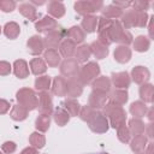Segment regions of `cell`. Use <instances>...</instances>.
<instances>
[{
    "label": "cell",
    "instance_id": "17",
    "mask_svg": "<svg viewBox=\"0 0 154 154\" xmlns=\"http://www.w3.org/2000/svg\"><path fill=\"white\" fill-rule=\"evenodd\" d=\"M82 25L85 28V30L88 32H91L95 30V26H96V18L95 17H85L82 22Z\"/></svg>",
    "mask_w": 154,
    "mask_h": 154
},
{
    "label": "cell",
    "instance_id": "8",
    "mask_svg": "<svg viewBox=\"0 0 154 154\" xmlns=\"http://www.w3.org/2000/svg\"><path fill=\"white\" fill-rule=\"evenodd\" d=\"M14 73L19 78L26 77V75H28V67H26V63L24 60H17L14 63Z\"/></svg>",
    "mask_w": 154,
    "mask_h": 154
},
{
    "label": "cell",
    "instance_id": "9",
    "mask_svg": "<svg viewBox=\"0 0 154 154\" xmlns=\"http://www.w3.org/2000/svg\"><path fill=\"white\" fill-rule=\"evenodd\" d=\"M114 57L120 63H125L129 60L130 58V51L126 47H118L117 51L114 52Z\"/></svg>",
    "mask_w": 154,
    "mask_h": 154
},
{
    "label": "cell",
    "instance_id": "10",
    "mask_svg": "<svg viewBox=\"0 0 154 154\" xmlns=\"http://www.w3.org/2000/svg\"><path fill=\"white\" fill-rule=\"evenodd\" d=\"M5 34L10 38H14L19 34V26L16 23H7L5 26Z\"/></svg>",
    "mask_w": 154,
    "mask_h": 154
},
{
    "label": "cell",
    "instance_id": "18",
    "mask_svg": "<svg viewBox=\"0 0 154 154\" xmlns=\"http://www.w3.org/2000/svg\"><path fill=\"white\" fill-rule=\"evenodd\" d=\"M48 126H49V117L45 116V114L40 116L37 118V120H36V128L42 130V131H45V130H47Z\"/></svg>",
    "mask_w": 154,
    "mask_h": 154
},
{
    "label": "cell",
    "instance_id": "7",
    "mask_svg": "<svg viewBox=\"0 0 154 154\" xmlns=\"http://www.w3.org/2000/svg\"><path fill=\"white\" fill-rule=\"evenodd\" d=\"M113 82L117 87L119 88H126L129 85V76L126 72H122V73H117L113 75Z\"/></svg>",
    "mask_w": 154,
    "mask_h": 154
},
{
    "label": "cell",
    "instance_id": "24",
    "mask_svg": "<svg viewBox=\"0 0 154 154\" xmlns=\"http://www.w3.org/2000/svg\"><path fill=\"white\" fill-rule=\"evenodd\" d=\"M70 36H71L75 41H77V42H81V41L83 40V32H81L79 28H77V26L71 28V30H70Z\"/></svg>",
    "mask_w": 154,
    "mask_h": 154
},
{
    "label": "cell",
    "instance_id": "3",
    "mask_svg": "<svg viewBox=\"0 0 154 154\" xmlns=\"http://www.w3.org/2000/svg\"><path fill=\"white\" fill-rule=\"evenodd\" d=\"M99 66L94 63H90L88 66H84L83 71H82V77H84V81L85 82H89L91 81L97 73H99Z\"/></svg>",
    "mask_w": 154,
    "mask_h": 154
},
{
    "label": "cell",
    "instance_id": "6",
    "mask_svg": "<svg viewBox=\"0 0 154 154\" xmlns=\"http://www.w3.org/2000/svg\"><path fill=\"white\" fill-rule=\"evenodd\" d=\"M40 38L41 37L38 36H32L30 41L28 42V47L30 48V52L32 54H38L42 51V41Z\"/></svg>",
    "mask_w": 154,
    "mask_h": 154
},
{
    "label": "cell",
    "instance_id": "31",
    "mask_svg": "<svg viewBox=\"0 0 154 154\" xmlns=\"http://www.w3.org/2000/svg\"><path fill=\"white\" fill-rule=\"evenodd\" d=\"M10 72V65L7 63H0V75H7Z\"/></svg>",
    "mask_w": 154,
    "mask_h": 154
},
{
    "label": "cell",
    "instance_id": "1",
    "mask_svg": "<svg viewBox=\"0 0 154 154\" xmlns=\"http://www.w3.org/2000/svg\"><path fill=\"white\" fill-rule=\"evenodd\" d=\"M17 97H18V100L22 102L23 107H26V108H29V109L35 108V106H36V100H35V95H34V93H32L31 90L23 89V90L18 91Z\"/></svg>",
    "mask_w": 154,
    "mask_h": 154
},
{
    "label": "cell",
    "instance_id": "27",
    "mask_svg": "<svg viewBox=\"0 0 154 154\" xmlns=\"http://www.w3.org/2000/svg\"><path fill=\"white\" fill-rule=\"evenodd\" d=\"M88 48H89L88 46H82V47L78 49L77 55H78V59H79V60H85V58L89 57V49H88Z\"/></svg>",
    "mask_w": 154,
    "mask_h": 154
},
{
    "label": "cell",
    "instance_id": "34",
    "mask_svg": "<svg viewBox=\"0 0 154 154\" xmlns=\"http://www.w3.org/2000/svg\"><path fill=\"white\" fill-rule=\"evenodd\" d=\"M0 154H1V153H0Z\"/></svg>",
    "mask_w": 154,
    "mask_h": 154
},
{
    "label": "cell",
    "instance_id": "33",
    "mask_svg": "<svg viewBox=\"0 0 154 154\" xmlns=\"http://www.w3.org/2000/svg\"><path fill=\"white\" fill-rule=\"evenodd\" d=\"M20 154H37V153H36V150L32 149V148H26V149H24Z\"/></svg>",
    "mask_w": 154,
    "mask_h": 154
},
{
    "label": "cell",
    "instance_id": "12",
    "mask_svg": "<svg viewBox=\"0 0 154 154\" xmlns=\"http://www.w3.org/2000/svg\"><path fill=\"white\" fill-rule=\"evenodd\" d=\"M12 118L16 119V120H23L25 119L26 117V109L23 107V106H16L11 113Z\"/></svg>",
    "mask_w": 154,
    "mask_h": 154
},
{
    "label": "cell",
    "instance_id": "21",
    "mask_svg": "<svg viewBox=\"0 0 154 154\" xmlns=\"http://www.w3.org/2000/svg\"><path fill=\"white\" fill-rule=\"evenodd\" d=\"M49 24H55V22H54L52 18L46 17V18H43L40 23L36 24V29L40 30V31H47V30H48L47 28L49 26Z\"/></svg>",
    "mask_w": 154,
    "mask_h": 154
},
{
    "label": "cell",
    "instance_id": "14",
    "mask_svg": "<svg viewBox=\"0 0 154 154\" xmlns=\"http://www.w3.org/2000/svg\"><path fill=\"white\" fill-rule=\"evenodd\" d=\"M45 58L47 59V61L51 66H55L59 63V55L57 54V52L54 49H48L45 54Z\"/></svg>",
    "mask_w": 154,
    "mask_h": 154
},
{
    "label": "cell",
    "instance_id": "32",
    "mask_svg": "<svg viewBox=\"0 0 154 154\" xmlns=\"http://www.w3.org/2000/svg\"><path fill=\"white\" fill-rule=\"evenodd\" d=\"M8 109V103L5 100H0V113H5Z\"/></svg>",
    "mask_w": 154,
    "mask_h": 154
},
{
    "label": "cell",
    "instance_id": "23",
    "mask_svg": "<svg viewBox=\"0 0 154 154\" xmlns=\"http://www.w3.org/2000/svg\"><path fill=\"white\" fill-rule=\"evenodd\" d=\"M152 95H153V87L150 84L143 85L141 88V96H142V99H144L147 101H152Z\"/></svg>",
    "mask_w": 154,
    "mask_h": 154
},
{
    "label": "cell",
    "instance_id": "22",
    "mask_svg": "<svg viewBox=\"0 0 154 154\" xmlns=\"http://www.w3.org/2000/svg\"><path fill=\"white\" fill-rule=\"evenodd\" d=\"M35 85H36V89L38 90H45V89H48L49 87V78L43 76V77H38L35 82Z\"/></svg>",
    "mask_w": 154,
    "mask_h": 154
},
{
    "label": "cell",
    "instance_id": "29",
    "mask_svg": "<svg viewBox=\"0 0 154 154\" xmlns=\"http://www.w3.org/2000/svg\"><path fill=\"white\" fill-rule=\"evenodd\" d=\"M94 85H95V88H97V89H102V90H107L108 87H109L108 81H107L106 78H101V79L96 81Z\"/></svg>",
    "mask_w": 154,
    "mask_h": 154
},
{
    "label": "cell",
    "instance_id": "26",
    "mask_svg": "<svg viewBox=\"0 0 154 154\" xmlns=\"http://www.w3.org/2000/svg\"><path fill=\"white\" fill-rule=\"evenodd\" d=\"M95 47H97V51H94V53H95V55H97L100 59H102L105 55H107V53H108V51H107V48L106 47H103V46H101L100 43H93Z\"/></svg>",
    "mask_w": 154,
    "mask_h": 154
},
{
    "label": "cell",
    "instance_id": "2",
    "mask_svg": "<svg viewBox=\"0 0 154 154\" xmlns=\"http://www.w3.org/2000/svg\"><path fill=\"white\" fill-rule=\"evenodd\" d=\"M102 4L101 2H87V1H81V2H77L75 5V8L76 11H78L79 13H87V12H93V11H96Z\"/></svg>",
    "mask_w": 154,
    "mask_h": 154
},
{
    "label": "cell",
    "instance_id": "13",
    "mask_svg": "<svg viewBox=\"0 0 154 154\" xmlns=\"http://www.w3.org/2000/svg\"><path fill=\"white\" fill-rule=\"evenodd\" d=\"M53 91L58 95H64L66 91H67V88L65 87V83L61 78H55L54 81V88H53Z\"/></svg>",
    "mask_w": 154,
    "mask_h": 154
},
{
    "label": "cell",
    "instance_id": "30",
    "mask_svg": "<svg viewBox=\"0 0 154 154\" xmlns=\"http://www.w3.org/2000/svg\"><path fill=\"white\" fill-rule=\"evenodd\" d=\"M2 149L6 152V153H12L14 149H16V144L13 142H6L2 144Z\"/></svg>",
    "mask_w": 154,
    "mask_h": 154
},
{
    "label": "cell",
    "instance_id": "25",
    "mask_svg": "<svg viewBox=\"0 0 154 154\" xmlns=\"http://www.w3.org/2000/svg\"><path fill=\"white\" fill-rule=\"evenodd\" d=\"M30 142H31L34 146L41 148V147H43L45 138H43L41 135H38V134H32V136H31V138H30Z\"/></svg>",
    "mask_w": 154,
    "mask_h": 154
},
{
    "label": "cell",
    "instance_id": "5",
    "mask_svg": "<svg viewBox=\"0 0 154 154\" xmlns=\"http://www.w3.org/2000/svg\"><path fill=\"white\" fill-rule=\"evenodd\" d=\"M40 111L42 113H49L52 111V101H51V97L49 95H47L46 93H42L40 95Z\"/></svg>",
    "mask_w": 154,
    "mask_h": 154
},
{
    "label": "cell",
    "instance_id": "20",
    "mask_svg": "<svg viewBox=\"0 0 154 154\" xmlns=\"http://www.w3.org/2000/svg\"><path fill=\"white\" fill-rule=\"evenodd\" d=\"M148 46H149V41L143 36H138L137 40L135 41V48L137 51H146L148 49Z\"/></svg>",
    "mask_w": 154,
    "mask_h": 154
},
{
    "label": "cell",
    "instance_id": "11",
    "mask_svg": "<svg viewBox=\"0 0 154 154\" xmlns=\"http://www.w3.org/2000/svg\"><path fill=\"white\" fill-rule=\"evenodd\" d=\"M49 12L57 17H60L64 14V6L63 4L60 2H57V1H53L49 4Z\"/></svg>",
    "mask_w": 154,
    "mask_h": 154
},
{
    "label": "cell",
    "instance_id": "15",
    "mask_svg": "<svg viewBox=\"0 0 154 154\" xmlns=\"http://www.w3.org/2000/svg\"><path fill=\"white\" fill-rule=\"evenodd\" d=\"M54 118H55V122H57L60 126H63V125L69 120V114H67V112H65L64 109L59 108V109L55 111V116H54Z\"/></svg>",
    "mask_w": 154,
    "mask_h": 154
},
{
    "label": "cell",
    "instance_id": "4",
    "mask_svg": "<svg viewBox=\"0 0 154 154\" xmlns=\"http://www.w3.org/2000/svg\"><path fill=\"white\" fill-rule=\"evenodd\" d=\"M132 76H134L135 82L141 83V82L148 79V77H149V72H148V70H146L144 67H142V66H137V67H135V69L132 70Z\"/></svg>",
    "mask_w": 154,
    "mask_h": 154
},
{
    "label": "cell",
    "instance_id": "28",
    "mask_svg": "<svg viewBox=\"0 0 154 154\" xmlns=\"http://www.w3.org/2000/svg\"><path fill=\"white\" fill-rule=\"evenodd\" d=\"M14 2L13 1H0V7L5 12H11L14 8Z\"/></svg>",
    "mask_w": 154,
    "mask_h": 154
},
{
    "label": "cell",
    "instance_id": "19",
    "mask_svg": "<svg viewBox=\"0 0 154 154\" xmlns=\"http://www.w3.org/2000/svg\"><path fill=\"white\" fill-rule=\"evenodd\" d=\"M130 111H131V113H132L134 116L142 117V116L144 114V112H146V107H144L141 102H135V103H132V105H131Z\"/></svg>",
    "mask_w": 154,
    "mask_h": 154
},
{
    "label": "cell",
    "instance_id": "16",
    "mask_svg": "<svg viewBox=\"0 0 154 154\" xmlns=\"http://www.w3.org/2000/svg\"><path fill=\"white\" fill-rule=\"evenodd\" d=\"M31 67H32V72L35 75H38V73H42L46 71V65L43 64V61L41 59H34L31 61Z\"/></svg>",
    "mask_w": 154,
    "mask_h": 154
}]
</instances>
